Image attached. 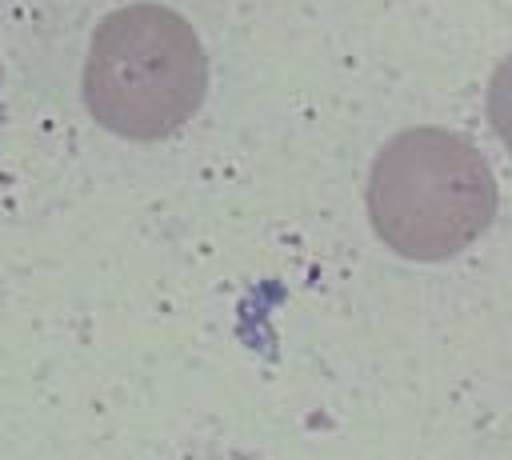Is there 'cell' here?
I'll list each match as a JSON object with an SVG mask.
<instances>
[{
    "mask_svg": "<svg viewBox=\"0 0 512 460\" xmlns=\"http://www.w3.org/2000/svg\"><path fill=\"white\" fill-rule=\"evenodd\" d=\"M208 56L196 28L164 4L108 12L88 44L84 104L124 140H164L204 104Z\"/></svg>",
    "mask_w": 512,
    "mask_h": 460,
    "instance_id": "6da1fadb",
    "label": "cell"
},
{
    "mask_svg": "<svg viewBox=\"0 0 512 460\" xmlns=\"http://www.w3.org/2000/svg\"><path fill=\"white\" fill-rule=\"evenodd\" d=\"M368 216L392 252L448 260L492 224L496 184L468 140L440 128H412L376 156Z\"/></svg>",
    "mask_w": 512,
    "mask_h": 460,
    "instance_id": "7a4b0ae2",
    "label": "cell"
},
{
    "mask_svg": "<svg viewBox=\"0 0 512 460\" xmlns=\"http://www.w3.org/2000/svg\"><path fill=\"white\" fill-rule=\"evenodd\" d=\"M488 108H492V124L500 128V136H504V144L512 148V60L496 72V80H492V100H488Z\"/></svg>",
    "mask_w": 512,
    "mask_h": 460,
    "instance_id": "3957f363",
    "label": "cell"
},
{
    "mask_svg": "<svg viewBox=\"0 0 512 460\" xmlns=\"http://www.w3.org/2000/svg\"><path fill=\"white\" fill-rule=\"evenodd\" d=\"M0 72H4V68H0Z\"/></svg>",
    "mask_w": 512,
    "mask_h": 460,
    "instance_id": "277c9868",
    "label": "cell"
}]
</instances>
